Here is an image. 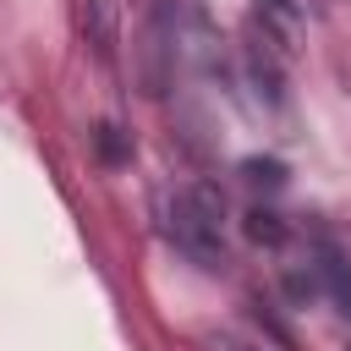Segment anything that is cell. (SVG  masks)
<instances>
[{"instance_id": "5", "label": "cell", "mask_w": 351, "mask_h": 351, "mask_svg": "<svg viewBox=\"0 0 351 351\" xmlns=\"http://www.w3.org/2000/svg\"><path fill=\"white\" fill-rule=\"evenodd\" d=\"M99 154H104V159H126V154H132L126 137H121V126H99Z\"/></svg>"}, {"instance_id": "2", "label": "cell", "mask_w": 351, "mask_h": 351, "mask_svg": "<svg viewBox=\"0 0 351 351\" xmlns=\"http://www.w3.org/2000/svg\"><path fill=\"white\" fill-rule=\"evenodd\" d=\"M318 274H324V291L340 302V313L351 318V263H340V258H324L318 263Z\"/></svg>"}, {"instance_id": "3", "label": "cell", "mask_w": 351, "mask_h": 351, "mask_svg": "<svg viewBox=\"0 0 351 351\" xmlns=\"http://www.w3.org/2000/svg\"><path fill=\"white\" fill-rule=\"evenodd\" d=\"M247 236L263 241V247H280V241H285V225H280L274 208H252V214H247Z\"/></svg>"}, {"instance_id": "7", "label": "cell", "mask_w": 351, "mask_h": 351, "mask_svg": "<svg viewBox=\"0 0 351 351\" xmlns=\"http://www.w3.org/2000/svg\"><path fill=\"white\" fill-rule=\"evenodd\" d=\"M263 5H269V11H285V0H263Z\"/></svg>"}, {"instance_id": "4", "label": "cell", "mask_w": 351, "mask_h": 351, "mask_svg": "<svg viewBox=\"0 0 351 351\" xmlns=\"http://www.w3.org/2000/svg\"><path fill=\"white\" fill-rule=\"evenodd\" d=\"M241 176H247L252 186H280V181H285V165H280V159H247Z\"/></svg>"}, {"instance_id": "1", "label": "cell", "mask_w": 351, "mask_h": 351, "mask_svg": "<svg viewBox=\"0 0 351 351\" xmlns=\"http://www.w3.org/2000/svg\"><path fill=\"white\" fill-rule=\"evenodd\" d=\"M219 219H225V197H219V186H208V181H192L186 192H176V197L165 203V236H170L197 269H219V263H225Z\"/></svg>"}, {"instance_id": "6", "label": "cell", "mask_w": 351, "mask_h": 351, "mask_svg": "<svg viewBox=\"0 0 351 351\" xmlns=\"http://www.w3.org/2000/svg\"><path fill=\"white\" fill-rule=\"evenodd\" d=\"M214 351H263L252 340H236V335H214Z\"/></svg>"}]
</instances>
